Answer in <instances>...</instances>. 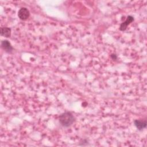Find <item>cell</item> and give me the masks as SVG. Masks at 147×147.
<instances>
[{
	"mask_svg": "<svg viewBox=\"0 0 147 147\" xmlns=\"http://www.w3.org/2000/svg\"><path fill=\"white\" fill-rule=\"evenodd\" d=\"M59 121L61 126L64 127H68L74 122L75 117L71 112L67 111L62 113L59 116Z\"/></svg>",
	"mask_w": 147,
	"mask_h": 147,
	"instance_id": "obj_1",
	"label": "cell"
},
{
	"mask_svg": "<svg viewBox=\"0 0 147 147\" xmlns=\"http://www.w3.org/2000/svg\"><path fill=\"white\" fill-rule=\"evenodd\" d=\"M30 15L29 11L26 7H21L18 11V16L21 20H27Z\"/></svg>",
	"mask_w": 147,
	"mask_h": 147,
	"instance_id": "obj_2",
	"label": "cell"
},
{
	"mask_svg": "<svg viewBox=\"0 0 147 147\" xmlns=\"http://www.w3.org/2000/svg\"><path fill=\"white\" fill-rule=\"evenodd\" d=\"M134 21V17L131 16H128L125 21L123 22L119 26V30L121 31H124L126 29L127 26Z\"/></svg>",
	"mask_w": 147,
	"mask_h": 147,
	"instance_id": "obj_3",
	"label": "cell"
},
{
	"mask_svg": "<svg viewBox=\"0 0 147 147\" xmlns=\"http://www.w3.org/2000/svg\"><path fill=\"white\" fill-rule=\"evenodd\" d=\"M1 47L7 53H11L13 50L11 44L7 40H4L1 41Z\"/></svg>",
	"mask_w": 147,
	"mask_h": 147,
	"instance_id": "obj_4",
	"label": "cell"
},
{
	"mask_svg": "<svg viewBox=\"0 0 147 147\" xmlns=\"http://www.w3.org/2000/svg\"><path fill=\"white\" fill-rule=\"evenodd\" d=\"M134 124L138 130H142L146 127V121L145 120L136 119L134 121Z\"/></svg>",
	"mask_w": 147,
	"mask_h": 147,
	"instance_id": "obj_5",
	"label": "cell"
},
{
	"mask_svg": "<svg viewBox=\"0 0 147 147\" xmlns=\"http://www.w3.org/2000/svg\"><path fill=\"white\" fill-rule=\"evenodd\" d=\"M1 36L5 37H10L11 36V29L8 27H1Z\"/></svg>",
	"mask_w": 147,
	"mask_h": 147,
	"instance_id": "obj_6",
	"label": "cell"
},
{
	"mask_svg": "<svg viewBox=\"0 0 147 147\" xmlns=\"http://www.w3.org/2000/svg\"><path fill=\"white\" fill-rule=\"evenodd\" d=\"M111 57L112 58L113 60H115V59H117V55H116L115 54H112V55H111Z\"/></svg>",
	"mask_w": 147,
	"mask_h": 147,
	"instance_id": "obj_7",
	"label": "cell"
}]
</instances>
